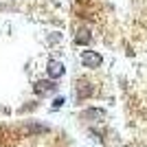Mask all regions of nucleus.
<instances>
[{
	"label": "nucleus",
	"instance_id": "obj_4",
	"mask_svg": "<svg viewBox=\"0 0 147 147\" xmlns=\"http://www.w3.org/2000/svg\"><path fill=\"white\" fill-rule=\"evenodd\" d=\"M90 31H86V29H81L79 31V33H77V35H75V42H77V44H88V42H90Z\"/></svg>",
	"mask_w": 147,
	"mask_h": 147
},
{
	"label": "nucleus",
	"instance_id": "obj_3",
	"mask_svg": "<svg viewBox=\"0 0 147 147\" xmlns=\"http://www.w3.org/2000/svg\"><path fill=\"white\" fill-rule=\"evenodd\" d=\"M49 77L51 79H59L61 75H64V66H61L59 61H49Z\"/></svg>",
	"mask_w": 147,
	"mask_h": 147
},
{
	"label": "nucleus",
	"instance_id": "obj_5",
	"mask_svg": "<svg viewBox=\"0 0 147 147\" xmlns=\"http://www.w3.org/2000/svg\"><path fill=\"white\" fill-rule=\"evenodd\" d=\"M61 103H64V99H55V103H53V108H55V110H57V108H61Z\"/></svg>",
	"mask_w": 147,
	"mask_h": 147
},
{
	"label": "nucleus",
	"instance_id": "obj_2",
	"mask_svg": "<svg viewBox=\"0 0 147 147\" xmlns=\"http://www.w3.org/2000/svg\"><path fill=\"white\" fill-rule=\"evenodd\" d=\"M53 88H55L53 79H42V81H35L33 90H35V94H46V92H51Z\"/></svg>",
	"mask_w": 147,
	"mask_h": 147
},
{
	"label": "nucleus",
	"instance_id": "obj_1",
	"mask_svg": "<svg viewBox=\"0 0 147 147\" xmlns=\"http://www.w3.org/2000/svg\"><path fill=\"white\" fill-rule=\"evenodd\" d=\"M101 61H103V57L99 55V53H94V51H84L81 53V64L86 68H99Z\"/></svg>",
	"mask_w": 147,
	"mask_h": 147
}]
</instances>
